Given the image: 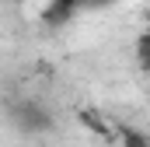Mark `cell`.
<instances>
[{"label": "cell", "instance_id": "obj_2", "mask_svg": "<svg viewBox=\"0 0 150 147\" xmlns=\"http://www.w3.org/2000/svg\"><path fill=\"white\" fill-rule=\"evenodd\" d=\"M77 11H84V0H49L42 11V25L45 28H67V21H74Z\"/></svg>", "mask_w": 150, "mask_h": 147}, {"label": "cell", "instance_id": "obj_6", "mask_svg": "<svg viewBox=\"0 0 150 147\" xmlns=\"http://www.w3.org/2000/svg\"><path fill=\"white\" fill-rule=\"evenodd\" d=\"M115 0H84V11H101V7H112Z\"/></svg>", "mask_w": 150, "mask_h": 147}, {"label": "cell", "instance_id": "obj_5", "mask_svg": "<svg viewBox=\"0 0 150 147\" xmlns=\"http://www.w3.org/2000/svg\"><path fill=\"white\" fill-rule=\"evenodd\" d=\"M133 53H136V63H140L143 70H150V28H143V32L136 35V42H133Z\"/></svg>", "mask_w": 150, "mask_h": 147}, {"label": "cell", "instance_id": "obj_1", "mask_svg": "<svg viewBox=\"0 0 150 147\" xmlns=\"http://www.w3.org/2000/svg\"><path fill=\"white\" fill-rule=\"evenodd\" d=\"M11 123L18 126V133L38 137V133H49L56 126V116H52V109L42 98H18L11 105Z\"/></svg>", "mask_w": 150, "mask_h": 147}, {"label": "cell", "instance_id": "obj_4", "mask_svg": "<svg viewBox=\"0 0 150 147\" xmlns=\"http://www.w3.org/2000/svg\"><path fill=\"white\" fill-rule=\"evenodd\" d=\"M80 123H84L91 133L105 137V140H112V133H115V126H108V123H105V116H101V112H94V109H80Z\"/></svg>", "mask_w": 150, "mask_h": 147}, {"label": "cell", "instance_id": "obj_3", "mask_svg": "<svg viewBox=\"0 0 150 147\" xmlns=\"http://www.w3.org/2000/svg\"><path fill=\"white\" fill-rule=\"evenodd\" d=\"M112 140L119 147H150V133H143V130L133 126V123H115Z\"/></svg>", "mask_w": 150, "mask_h": 147}]
</instances>
